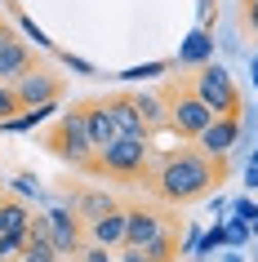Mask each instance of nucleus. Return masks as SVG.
<instances>
[{"label": "nucleus", "instance_id": "obj_13", "mask_svg": "<svg viewBox=\"0 0 258 262\" xmlns=\"http://www.w3.org/2000/svg\"><path fill=\"white\" fill-rule=\"evenodd\" d=\"M111 209H121V205H116V195L103 191V187H85V191L71 195V213H76L85 227H89V222H98L103 213H111Z\"/></svg>", "mask_w": 258, "mask_h": 262}, {"label": "nucleus", "instance_id": "obj_20", "mask_svg": "<svg viewBox=\"0 0 258 262\" xmlns=\"http://www.w3.org/2000/svg\"><path fill=\"white\" fill-rule=\"evenodd\" d=\"M23 249H27V231H18V235H0V262L23 258Z\"/></svg>", "mask_w": 258, "mask_h": 262}, {"label": "nucleus", "instance_id": "obj_10", "mask_svg": "<svg viewBox=\"0 0 258 262\" xmlns=\"http://www.w3.org/2000/svg\"><path fill=\"white\" fill-rule=\"evenodd\" d=\"M18 102H23V111L31 107H45V102H58V94H63V84H58V76H49V71H31V76H23V80L14 84Z\"/></svg>", "mask_w": 258, "mask_h": 262}, {"label": "nucleus", "instance_id": "obj_5", "mask_svg": "<svg viewBox=\"0 0 258 262\" xmlns=\"http://www.w3.org/2000/svg\"><path fill=\"white\" fill-rule=\"evenodd\" d=\"M191 89H196V98H201L214 116H236V111H241V89L231 80V71L218 67V62L201 67V76H191Z\"/></svg>", "mask_w": 258, "mask_h": 262}, {"label": "nucleus", "instance_id": "obj_7", "mask_svg": "<svg viewBox=\"0 0 258 262\" xmlns=\"http://www.w3.org/2000/svg\"><path fill=\"white\" fill-rule=\"evenodd\" d=\"M31 71H41L36 67V54L14 36L9 23H0V84H18L23 76H31Z\"/></svg>", "mask_w": 258, "mask_h": 262}, {"label": "nucleus", "instance_id": "obj_19", "mask_svg": "<svg viewBox=\"0 0 258 262\" xmlns=\"http://www.w3.org/2000/svg\"><path fill=\"white\" fill-rule=\"evenodd\" d=\"M174 253H178V235L174 231H165L161 240H151V245L143 249V258H147V262H174Z\"/></svg>", "mask_w": 258, "mask_h": 262}, {"label": "nucleus", "instance_id": "obj_11", "mask_svg": "<svg viewBox=\"0 0 258 262\" xmlns=\"http://www.w3.org/2000/svg\"><path fill=\"white\" fill-rule=\"evenodd\" d=\"M45 222H49V245H54V253H76L81 249V218L71 209H49Z\"/></svg>", "mask_w": 258, "mask_h": 262}, {"label": "nucleus", "instance_id": "obj_25", "mask_svg": "<svg viewBox=\"0 0 258 262\" xmlns=\"http://www.w3.org/2000/svg\"><path fill=\"white\" fill-rule=\"evenodd\" d=\"M18 27H23V31H27V36H31V40H36V45H41V49H49V36H45V31H41V27H36V23H31V18H18Z\"/></svg>", "mask_w": 258, "mask_h": 262}, {"label": "nucleus", "instance_id": "obj_32", "mask_svg": "<svg viewBox=\"0 0 258 262\" xmlns=\"http://www.w3.org/2000/svg\"><path fill=\"white\" fill-rule=\"evenodd\" d=\"M121 262H147V258H143V249H125Z\"/></svg>", "mask_w": 258, "mask_h": 262}, {"label": "nucleus", "instance_id": "obj_9", "mask_svg": "<svg viewBox=\"0 0 258 262\" xmlns=\"http://www.w3.org/2000/svg\"><path fill=\"white\" fill-rule=\"evenodd\" d=\"M236 138H241V120H236V116H214V124H209L196 142H201V156L227 160V151L236 147Z\"/></svg>", "mask_w": 258, "mask_h": 262}, {"label": "nucleus", "instance_id": "obj_31", "mask_svg": "<svg viewBox=\"0 0 258 262\" xmlns=\"http://www.w3.org/2000/svg\"><path fill=\"white\" fill-rule=\"evenodd\" d=\"M183 249H187V253H196V249H201V231H196V227L187 231V240H183Z\"/></svg>", "mask_w": 258, "mask_h": 262}, {"label": "nucleus", "instance_id": "obj_34", "mask_svg": "<svg viewBox=\"0 0 258 262\" xmlns=\"http://www.w3.org/2000/svg\"><path fill=\"white\" fill-rule=\"evenodd\" d=\"M254 231H258V222H254Z\"/></svg>", "mask_w": 258, "mask_h": 262}, {"label": "nucleus", "instance_id": "obj_29", "mask_svg": "<svg viewBox=\"0 0 258 262\" xmlns=\"http://www.w3.org/2000/svg\"><path fill=\"white\" fill-rule=\"evenodd\" d=\"M63 62H67L71 71H81V76H89V71H94L89 62H85V58H71V54H63Z\"/></svg>", "mask_w": 258, "mask_h": 262}, {"label": "nucleus", "instance_id": "obj_28", "mask_svg": "<svg viewBox=\"0 0 258 262\" xmlns=\"http://www.w3.org/2000/svg\"><path fill=\"white\" fill-rule=\"evenodd\" d=\"M245 27L258 36V0H245Z\"/></svg>", "mask_w": 258, "mask_h": 262}, {"label": "nucleus", "instance_id": "obj_33", "mask_svg": "<svg viewBox=\"0 0 258 262\" xmlns=\"http://www.w3.org/2000/svg\"><path fill=\"white\" fill-rule=\"evenodd\" d=\"M223 262H241V253H227V258H223Z\"/></svg>", "mask_w": 258, "mask_h": 262}, {"label": "nucleus", "instance_id": "obj_26", "mask_svg": "<svg viewBox=\"0 0 258 262\" xmlns=\"http://www.w3.org/2000/svg\"><path fill=\"white\" fill-rule=\"evenodd\" d=\"M18 191L23 195H41V178H36V173H18Z\"/></svg>", "mask_w": 258, "mask_h": 262}, {"label": "nucleus", "instance_id": "obj_27", "mask_svg": "<svg viewBox=\"0 0 258 262\" xmlns=\"http://www.w3.org/2000/svg\"><path fill=\"white\" fill-rule=\"evenodd\" d=\"M81 262H111V253L98 249V245H89V249H81Z\"/></svg>", "mask_w": 258, "mask_h": 262}, {"label": "nucleus", "instance_id": "obj_24", "mask_svg": "<svg viewBox=\"0 0 258 262\" xmlns=\"http://www.w3.org/2000/svg\"><path fill=\"white\" fill-rule=\"evenodd\" d=\"M161 71H169V62H147V67H129V71H125V80H147V76H161Z\"/></svg>", "mask_w": 258, "mask_h": 262}, {"label": "nucleus", "instance_id": "obj_6", "mask_svg": "<svg viewBox=\"0 0 258 262\" xmlns=\"http://www.w3.org/2000/svg\"><path fill=\"white\" fill-rule=\"evenodd\" d=\"M169 231L165 209L156 205H125V249H147L151 240H161Z\"/></svg>", "mask_w": 258, "mask_h": 262}, {"label": "nucleus", "instance_id": "obj_2", "mask_svg": "<svg viewBox=\"0 0 258 262\" xmlns=\"http://www.w3.org/2000/svg\"><path fill=\"white\" fill-rule=\"evenodd\" d=\"M45 151H54L58 160H67L71 169H81V173H89L94 169V142H89V129H85V116L81 107H71V111H58L54 124L45 129Z\"/></svg>", "mask_w": 258, "mask_h": 262}, {"label": "nucleus", "instance_id": "obj_14", "mask_svg": "<svg viewBox=\"0 0 258 262\" xmlns=\"http://www.w3.org/2000/svg\"><path fill=\"white\" fill-rule=\"evenodd\" d=\"M209 62H214V40L205 27H196L178 49V67H209Z\"/></svg>", "mask_w": 258, "mask_h": 262}, {"label": "nucleus", "instance_id": "obj_15", "mask_svg": "<svg viewBox=\"0 0 258 262\" xmlns=\"http://www.w3.org/2000/svg\"><path fill=\"white\" fill-rule=\"evenodd\" d=\"M18 262H58L54 245H49V222H45V218H31L27 249H23V258H18Z\"/></svg>", "mask_w": 258, "mask_h": 262}, {"label": "nucleus", "instance_id": "obj_1", "mask_svg": "<svg viewBox=\"0 0 258 262\" xmlns=\"http://www.w3.org/2000/svg\"><path fill=\"white\" fill-rule=\"evenodd\" d=\"M223 178H227V160H209L196 147H178L151 165L147 191L161 205H191V200H205Z\"/></svg>", "mask_w": 258, "mask_h": 262}, {"label": "nucleus", "instance_id": "obj_4", "mask_svg": "<svg viewBox=\"0 0 258 262\" xmlns=\"http://www.w3.org/2000/svg\"><path fill=\"white\" fill-rule=\"evenodd\" d=\"M94 178H121V182H147L151 173V138H116L107 151L94 156Z\"/></svg>", "mask_w": 258, "mask_h": 262}, {"label": "nucleus", "instance_id": "obj_12", "mask_svg": "<svg viewBox=\"0 0 258 262\" xmlns=\"http://www.w3.org/2000/svg\"><path fill=\"white\" fill-rule=\"evenodd\" d=\"M85 116V129H89V142H94V151H107L111 142H116V129H111V116H107V102L103 98H89V102H76Z\"/></svg>", "mask_w": 258, "mask_h": 262}, {"label": "nucleus", "instance_id": "obj_16", "mask_svg": "<svg viewBox=\"0 0 258 262\" xmlns=\"http://www.w3.org/2000/svg\"><path fill=\"white\" fill-rule=\"evenodd\" d=\"M89 240H94L98 249L125 245V209H111V213H103L98 222H89Z\"/></svg>", "mask_w": 258, "mask_h": 262}, {"label": "nucleus", "instance_id": "obj_30", "mask_svg": "<svg viewBox=\"0 0 258 262\" xmlns=\"http://www.w3.org/2000/svg\"><path fill=\"white\" fill-rule=\"evenodd\" d=\"M245 178H249V187H258V151L249 156V165H245Z\"/></svg>", "mask_w": 258, "mask_h": 262}, {"label": "nucleus", "instance_id": "obj_3", "mask_svg": "<svg viewBox=\"0 0 258 262\" xmlns=\"http://www.w3.org/2000/svg\"><path fill=\"white\" fill-rule=\"evenodd\" d=\"M161 102H165V129H174L178 138H201L205 129L214 124V111L205 107L191 80H174L161 89Z\"/></svg>", "mask_w": 258, "mask_h": 262}, {"label": "nucleus", "instance_id": "obj_18", "mask_svg": "<svg viewBox=\"0 0 258 262\" xmlns=\"http://www.w3.org/2000/svg\"><path fill=\"white\" fill-rule=\"evenodd\" d=\"M134 107H138V116H143V129H161L165 124V102H161V94H134Z\"/></svg>", "mask_w": 258, "mask_h": 262}, {"label": "nucleus", "instance_id": "obj_8", "mask_svg": "<svg viewBox=\"0 0 258 262\" xmlns=\"http://www.w3.org/2000/svg\"><path fill=\"white\" fill-rule=\"evenodd\" d=\"M107 116H111V129H116V138H151L147 129H143V116L134 107V94H107Z\"/></svg>", "mask_w": 258, "mask_h": 262}, {"label": "nucleus", "instance_id": "obj_23", "mask_svg": "<svg viewBox=\"0 0 258 262\" xmlns=\"http://www.w3.org/2000/svg\"><path fill=\"white\" fill-rule=\"evenodd\" d=\"M231 213H236V222H245V227L254 231V222H258V205H254V200H236Z\"/></svg>", "mask_w": 258, "mask_h": 262}, {"label": "nucleus", "instance_id": "obj_21", "mask_svg": "<svg viewBox=\"0 0 258 262\" xmlns=\"http://www.w3.org/2000/svg\"><path fill=\"white\" fill-rule=\"evenodd\" d=\"M18 111H23V102H18L14 84H0V124H5V120H14Z\"/></svg>", "mask_w": 258, "mask_h": 262}, {"label": "nucleus", "instance_id": "obj_17", "mask_svg": "<svg viewBox=\"0 0 258 262\" xmlns=\"http://www.w3.org/2000/svg\"><path fill=\"white\" fill-rule=\"evenodd\" d=\"M31 227V209L18 195H0V235H18Z\"/></svg>", "mask_w": 258, "mask_h": 262}, {"label": "nucleus", "instance_id": "obj_22", "mask_svg": "<svg viewBox=\"0 0 258 262\" xmlns=\"http://www.w3.org/2000/svg\"><path fill=\"white\" fill-rule=\"evenodd\" d=\"M223 240H227V231H223V227H214V231H205V235H201V249H196V258H209V253H214V249L223 245Z\"/></svg>", "mask_w": 258, "mask_h": 262}]
</instances>
